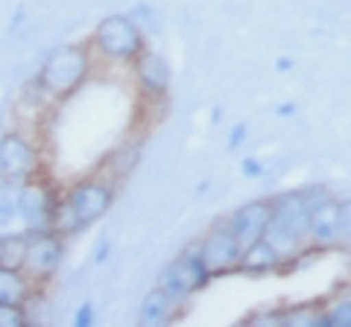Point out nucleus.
Wrapping results in <instances>:
<instances>
[{"mask_svg":"<svg viewBox=\"0 0 351 327\" xmlns=\"http://www.w3.org/2000/svg\"><path fill=\"white\" fill-rule=\"evenodd\" d=\"M91 68H94V59L85 44H62L44 59L41 70L36 76V85L50 100H64V96H71L82 88Z\"/></svg>","mask_w":351,"mask_h":327,"instance_id":"f257e3e1","label":"nucleus"},{"mask_svg":"<svg viewBox=\"0 0 351 327\" xmlns=\"http://www.w3.org/2000/svg\"><path fill=\"white\" fill-rule=\"evenodd\" d=\"M307 216H311V205L304 190H284L269 199L267 239L284 257L302 254V246L307 243Z\"/></svg>","mask_w":351,"mask_h":327,"instance_id":"f03ea898","label":"nucleus"},{"mask_svg":"<svg viewBox=\"0 0 351 327\" xmlns=\"http://www.w3.org/2000/svg\"><path fill=\"white\" fill-rule=\"evenodd\" d=\"M91 47L108 62H135L147 50L144 32L129 15H108L97 24L91 36Z\"/></svg>","mask_w":351,"mask_h":327,"instance_id":"7ed1b4c3","label":"nucleus"},{"mask_svg":"<svg viewBox=\"0 0 351 327\" xmlns=\"http://www.w3.org/2000/svg\"><path fill=\"white\" fill-rule=\"evenodd\" d=\"M112 202H114V184L103 181V179L80 181L64 193V205H68L71 213H73L76 231H85L88 225H94L108 208H112Z\"/></svg>","mask_w":351,"mask_h":327,"instance_id":"20e7f679","label":"nucleus"},{"mask_svg":"<svg viewBox=\"0 0 351 327\" xmlns=\"http://www.w3.org/2000/svg\"><path fill=\"white\" fill-rule=\"evenodd\" d=\"M18 220L27 225V231H53V216L59 208V193L53 184L29 179L18 187Z\"/></svg>","mask_w":351,"mask_h":327,"instance_id":"39448f33","label":"nucleus"},{"mask_svg":"<svg viewBox=\"0 0 351 327\" xmlns=\"http://www.w3.org/2000/svg\"><path fill=\"white\" fill-rule=\"evenodd\" d=\"M211 278L214 275L202 263L199 248L191 246V248H184V252L176 260H170V263L164 266L158 287H164L170 296H176L179 301H188L193 292H199L202 287H208V280H211Z\"/></svg>","mask_w":351,"mask_h":327,"instance_id":"423d86ee","label":"nucleus"},{"mask_svg":"<svg viewBox=\"0 0 351 327\" xmlns=\"http://www.w3.org/2000/svg\"><path fill=\"white\" fill-rule=\"evenodd\" d=\"M64 257V237L59 231H27L24 269L32 283H44L59 272Z\"/></svg>","mask_w":351,"mask_h":327,"instance_id":"0eeeda50","label":"nucleus"},{"mask_svg":"<svg viewBox=\"0 0 351 327\" xmlns=\"http://www.w3.org/2000/svg\"><path fill=\"white\" fill-rule=\"evenodd\" d=\"M307 239L319 248H331L339 243V202L325 187H307Z\"/></svg>","mask_w":351,"mask_h":327,"instance_id":"6e6552de","label":"nucleus"},{"mask_svg":"<svg viewBox=\"0 0 351 327\" xmlns=\"http://www.w3.org/2000/svg\"><path fill=\"white\" fill-rule=\"evenodd\" d=\"M41 167V158L36 146L21 135V132H6L0 138V179L9 184H24L29 179H36V172Z\"/></svg>","mask_w":351,"mask_h":327,"instance_id":"1a4fd4ad","label":"nucleus"},{"mask_svg":"<svg viewBox=\"0 0 351 327\" xmlns=\"http://www.w3.org/2000/svg\"><path fill=\"white\" fill-rule=\"evenodd\" d=\"M199 257L208 266L211 275H226V272H237L243 246L234 239V234L226 225H214L202 239H199Z\"/></svg>","mask_w":351,"mask_h":327,"instance_id":"9d476101","label":"nucleus"},{"mask_svg":"<svg viewBox=\"0 0 351 327\" xmlns=\"http://www.w3.org/2000/svg\"><path fill=\"white\" fill-rule=\"evenodd\" d=\"M267 222H269V199H255L246 202L226 220V228L234 234L240 246H252L267 237Z\"/></svg>","mask_w":351,"mask_h":327,"instance_id":"9b49d317","label":"nucleus"},{"mask_svg":"<svg viewBox=\"0 0 351 327\" xmlns=\"http://www.w3.org/2000/svg\"><path fill=\"white\" fill-rule=\"evenodd\" d=\"M132 64H135V79H138L141 91H144L147 96H164L167 94V88H170V68H167V62H164L158 53L144 50Z\"/></svg>","mask_w":351,"mask_h":327,"instance_id":"f8f14e48","label":"nucleus"},{"mask_svg":"<svg viewBox=\"0 0 351 327\" xmlns=\"http://www.w3.org/2000/svg\"><path fill=\"white\" fill-rule=\"evenodd\" d=\"M284 263H287V257H284L278 248L263 237V239H258V243H252V246L243 248L237 272H246V275H267V272L281 269Z\"/></svg>","mask_w":351,"mask_h":327,"instance_id":"ddd939ff","label":"nucleus"},{"mask_svg":"<svg viewBox=\"0 0 351 327\" xmlns=\"http://www.w3.org/2000/svg\"><path fill=\"white\" fill-rule=\"evenodd\" d=\"M179 301L176 296H170L164 287H156L152 292H147V298L141 301V310H138V324L144 327H158V324H167L176 319V313H179Z\"/></svg>","mask_w":351,"mask_h":327,"instance_id":"4468645a","label":"nucleus"},{"mask_svg":"<svg viewBox=\"0 0 351 327\" xmlns=\"http://www.w3.org/2000/svg\"><path fill=\"white\" fill-rule=\"evenodd\" d=\"M32 296V280L24 269L0 263V304H27Z\"/></svg>","mask_w":351,"mask_h":327,"instance_id":"2eb2a0df","label":"nucleus"},{"mask_svg":"<svg viewBox=\"0 0 351 327\" xmlns=\"http://www.w3.org/2000/svg\"><path fill=\"white\" fill-rule=\"evenodd\" d=\"M138 158H141V144H120L112 155L106 158L103 172H108V181H120L135 170Z\"/></svg>","mask_w":351,"mask_h":327,"instance_id":"dca6fc26","label":"nucleus"},{"mask_svg":"<svg viewBox=\"0 0 351 327\" xmlns=\"http://www.w3.org/2000/svg\"><path fill=\"white\" fill-rule=\"evenodd\" d=\"M24 254H27V231L3 237V263L6 266L21 269V266H24Z\"/></svg>","mask_w":351,"mask_h":327,"instance_id":"f3484780","label":"nucleus"},{"mask_svg":"<svg viewBox=\"0 0 351 327\" xmlns=\"http://www.w3.org/2000/svg\"><path fill=\"white\" fill-rule=\"evenodd\" d=\"M325 313H328V322H331V327H351V296L334 301Z\"/></svg>","mask_w":351,"mask_h":327,"instance_id":"a211bd4d","label":"nucleus"},{"mask_svg":"<svg viewBox=\"0 0 351 327\" xmlns=\"http://www.w3.org/2000/svg\"><path fill=\"white\" fill-rule=\"evenodd\" d=\"M27 322L24 304H0V327H24Z\"/></svg>","mask_w":351,"mask_h":327,"instance_id":"6ab92c4d","label":"nucleus"},{"mask_svg":"<svg viewBox=\"0 0 351 327\" xmlns=\"http://www.w3.org/2000/svg\"><path fill=\"white\" fill-rule=\"evenodd\" d=\"M243 322H246V324H255V327H267V324L284 327V310H269V307H263V310L249 313Z\"/></svg>","mask_w":351,"mask_h":327,"instance_id":"aec40b11","label":"nucleus"},{"mask_svg":"<svg viewBox=\"0 0 351 327\" xmlns=\"http://www.w3.org/2000/svg\"><path fill=\"white\" fill-rule=\"evenodd\" d=\"M339 243L351 248V199L339 202Z\"/></svg>","mask_w":351,"mask_h":327,"instance_id":"412c9836","label":"nucleus"},{"mask_svg":"<svg viewBox=\"0 0 351 327\" xmlns=\"http://www.w3.org/2000/svg\"><path fill=\"white\" fill-rule=\"evenodd\" d=\"M12 220H18V205L6 196H0V228H9Z\"/></svg>","mask_w":351,"mask_h":327,"instance_id":"4be33fe9","label":"nucleus"},{"mask_svg":"<svg viewBox=\"0 0 351 327\" xmlns=\"http://www.w3.org/2000/svg\"><path fill=\"white\" fill-rule=\"evenodd\" d=\"M246 132H249V129H246V123H234L232 126V132H228V149H240V146H243V140H246Z\"/></svg>","mask_w":351,"mask_h":327,"instance_id":"5701e85b","label":"nucleus"},{"mask_svg":"<svg viewBox=\"0 0 351 327\" xmlns=\"http://www.w3.org/2000/svg\"><path fill=\"white\" fill-rule=\"evenodd\" d=\"M73 324L76 327H91L94 324V304H82L80 310H76V315H73Z\"/></svg>","mask_w":351,"mask_h":327,"instance_id":"b1692460","label":"nucleus"},{"mask_svg":"<svg viewBox=\"0 0 351 327\" xmlns=\"http://www.w3.org/2000/svg\"><path fill=\"white\" fill-rule=\"evenodd\" d=\"M240 170H243V176H246V179H258V176H263V164H261L258 158H246L243 164H240Z\"/></svg>","mask_w":351,"mask_h":327,"instance_id":"393cba45","label":"nucleus"},{"mask_svg":"<svg viewBox=\"0 0 351 327\" xmlns=\"http://www.w3.org/2000/svg\"><path fill=\"white\" fill-rule=\"evenodd\" d=\"M276 114H278V117H293V114H295V103H281V105L276 108Z\"/></svg>","mask_w":351,"mask_h":327,"instance_id":"a878e982","label":"nucleus"},{"mask_svg":"<svg viewBox=\"0 0 351 327\" xmlns=\"http://www.w3.org/2000/svg\"><path fill=\"white\" fill-rule=\"evenodd\" d=\"M290 68H293V59H287V56H278V59H276V70H278V73H287Z\"/></svg>","mask_w":351,"mask_h":327,"instance_id":"bb28decb","label":"nucleus"},{"mask_svg":"<svg viewBox=\"0 0 351 327\" xmlns=\"http://www.w3.org/2000/svg\"><path fill=\"white\" fill-rule=\"evenodd\" d=\"M106 254H108V243H100V248H97V263H103V260H106Z\"/></svg>","mask_w":351,"mask_h":327,"instance_id":"cd10ccee","label":"nucleus"},{"mask_svg":"<svg viewBox=\"0 0 351 327\" xmlns=\"http://www.w3.org/2000/svg\"><path fill=\"white\" fill-rule=\"evenodd\" d=\"M0 263H3V237H0Z\"/></svg>","mask_w":351,"mask_h":327,"instance_id":"c85d7f7f","label":"nucleus"}]
</instances>
